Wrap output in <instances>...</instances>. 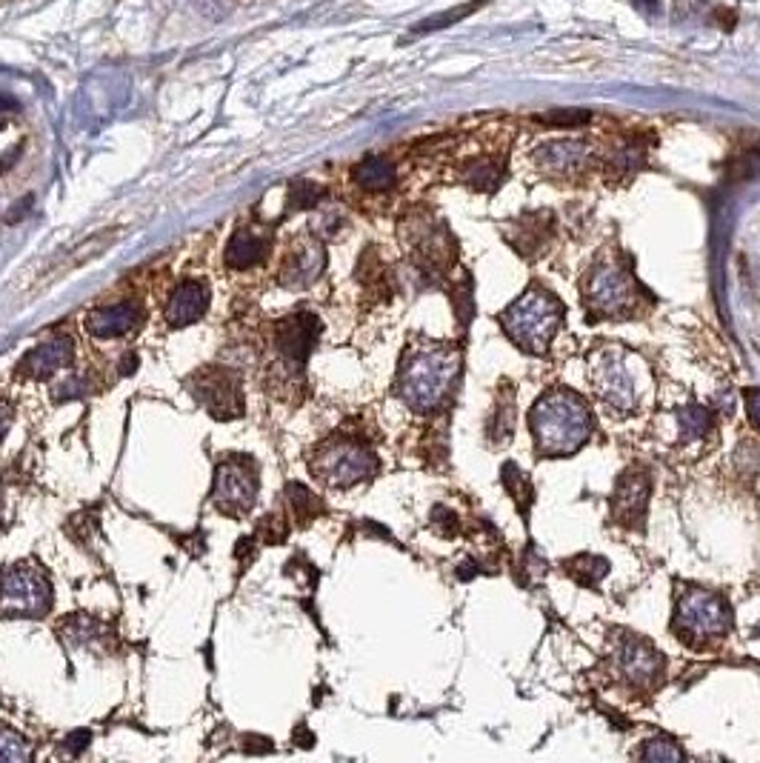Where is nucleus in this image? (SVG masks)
Instances as JSON below:
<instances>
[{
	"label": "nucleus",
	"mask_w": 760,
	"mask_h": 763,
	"mask_svg": "<svg viewBox=\"0 0 760 763\" xmlns=\"http://www.w3.org/2000/svg\"><path fill=\"white\" fill-rule=\"evenodd\" d=\"M552 232H555V223L552 218L546 215V212H538V215H526V218H520L515 223V235L509 238V241L515 243L520 238H526V246L520 249V255H535L543 243L552 238Z\"/></svg>",
	"instance_id": "obj_22"
},
{
	"label": "nucleus",
	"mask_w": 760,
	"mask_h": 763,
	"mask_svg": "<svg viewBox=\"0 0 760 763\" xmlns=\"http://www.w3.org/2000/svg\"><path fill=\"white\" fill-rule=\"evenodd\" d=\"M323 198V189L309 181H295L289 189V206L292 209H312Z\"/></svg>",
	"instance_id": "obj_29"
},
{
	"label": "nucleus",
	"mask_w": 760,
	"mask_h": 763,
	"mask_svg": "<svg viewBox=\"0 0 760 763\" xmlns=\"http://www.w3.org/2000/svg\"><path fill=\"white\" fill-rule=\"evenodd\" d=\"M503 481H506V486H509V495L518 501L520 512L526 515L529 501H532V483H529V478L520 472L515 463H506V466H503Z\"/></svg>",
	"instance_id": "obj_25"
},
{
	"label": "nucleus",
	"mask_w": 760,
	"mask_h": 763,
	"mask_svg": "<svg viewBox=\"0 0 760 763\" xmlns=\"http://www.w3.org/2000/svg\"><path fill=\"white\" fill-rule=\"evenodd\" d=\"M640 3H649V6H655V3H658V0H640Z\"/></svg>",
	"instance_id": "obj_42"
},
{
	"label": "nucleus",
	"mask_w": 760,
	"mask_h": 763,
	"mask_svg": "<svg viewBox=\"0 0 760 763\" xmlns=\"http://www.w3.org/2000/svg\"><path fill=\"white\" fill-rule=\"evenodd\" d=\"M246 752H272V741H266V738H260V735H252V738H246Z\"/></svg>",
	"instance_id": "obj_36"
},
{
	"label": "nucleus",
	"mask_w": 760,
	"mask_h": 763,
	"mask_svg": "<svg viewBox=\"0 0 760 763\" xmlns=\"http://www.w3.org/2000/svg\"><path fill=\"white\" fill-rule=\"evenodd\" d=\"M540 121L546 123V126H583V123L592 121V115L583 112V109H558V112L543 115Z\"/></svg>",
	"instance_id": "obj_31"
},
{
	"label": "nucleus",
	"mask_w": 760,
	"mask_h": 763,
	"mask_svg": "<svg viewBox=\"0 0 760 763\" xmlns=\"http://www.w3.org/2000/svg\"><path fill=\"white\" fill-rule=\"evenodd\" d=\"M32 758V743L20 732L0 726V763H23Z\"/></svg>",
	"instance_id": "obj_23"
},
{
	"label": "nucleus",
	"mask_w": 760,
	"mask_h": 763,
	"mask_svg": "<svg viewBox=\"0 0 760 763\" xmlns=\"http://www.w3.org/2000/svg\"><path fill=\"white\" fill-rule=\"evenodd\" d=\"M598 389L603 392L606 401L615 403L620 409H629L635 403V386H632V378H629V372H626V366H623L618 355L606 358L600 366Z\"/></svg>",
	"instance_id": "obj_18"
},
{
	"label": "nucleus",
	"mask_w": 760,
	"mask_h": 763,
	"mask_svg": "<svg viewBox=\"0 0 760 763\" xmlns=\"http://www.w3.org/2000/svg\"><path fill=\"white\" fill-rule=\"evenodd\" d=\"M266 252H269V243H266L263 235L252 232V229H238L232 235L229 246H226V263L232 269H249V266L263 261Z\"/></svg>",
	"instance_id": "obj_20"
},
{
	"label": "nucleus",
	"mask_w": 760,
	"mask_h": 763,
	"mask_svg": "<svg viewBox=\"0 0 760 763\" xmlns=\"http://www.w3.org/2000/svg\"><path fill=\"white\" fill-rule=\"evenodd\" d=\"M435 523H438L443 532H455L458 529V521L452 518L449 509H435Z\"/></svg>",
	"instance_id": "obj_35"
},
{
	"label": "nucleus",
	"mask_w": 760,
	"mask_h": 763,
	"mask_svg": "<svg viewBox=\"0 0 760 763\" xmlns=\"http://www.w3.org/2000/svg\"><path fill=\"white\" fill-rule=\"evenodd\" d=\"M595 158L592 146L586 141H572V138H558V141L540 143L532 155V161L538 163V169L549 175H575L580 169H586Z\"/></svg>",
	"instance_id": "obj_10"
},
{
	"label": "nucleus",
	"mask_w": 760,
	"mask_h": 763,
	"mask_svg": "<svg viewBox=\"0 0 760 763\" xmlns=\"http://www.w3.org/2000/svg\"><path fill=\"white\" fill-rule=\"evenodd\" d=\"M460 178L466 186L478 189V192H495L503 178H506V163L495 152H483L463 163Z\"/></svg>",
	"instance_id": "obj_19"
},
{
	"label": "nucleus",
	"mask_w": 760,
	"mask_h": 763,
	"mask_svg": "<svg viewBox=\"0 0 760 763\" xmlns=\"http://www.w3.org/2000/svg\"><path fill=\"white\" fill-rule=\"evenodd\" d=\"M29 203H32V198H26V201H23V206H20V203H18V206H15V209L9 212V218H6V221L15 223V221H18V218H23V212H26V206H29Z\"/></svg>",
	"instance_id": "obj_40"
},
{
	"label": "nucleus",
	"mask_w": 760,
	"mask_h": 763,
	"mask_svg": "<svg viewBox=\"0 0 760 763\" xmlns=\"http://www.w3.org/2000/svg\"><path fill=\"white\" fill-rule=\"evenodd\" d=\"M286 498H289V506L298 512L303 521L318 515V509H320L318 498H315L306 486H300V483H289V486H286Z\"/></svg>",
	"instance_id": "obj_27"
},
{
	"label": "nucleus",
	"mask_w": 760,
	"mask_h": 763,
	"mask_svg": "<svg viewBox=\"0 0 760 763\" xmlns=\"http://www.w3.org/2000/svg\"><path fill=\"white\" fill-rule=\"evenodd\" d=\"M529 429L543 455H569L592 432V415L572 392H549L529 412Z\"/></svg>",
	"instance_id": "obj_2"
},
{
	"label": "nucleus",
	"mask_w": 760,
	"mask_h": 763,
	"mask_svg": "<svg viewBox=\"0 0 760 763\" xmlns=\"http://www.w3.org/2000/svg\"><path fill=\"white\" fill-rule=\"evenodd\" d=\"M326 266V252L318 241H303L286 258L283 263V272H280V283L289 286V289H303L309 283L318 281V275Z\"/></svg>",
	"instance_id": "obj_15"
},
{
	"label": "nucleus",
	"mask_w": 760,
	"mask_h": 763,
	"mask_svg": "<svg viewBox=\"0 0 760 763\" xmlns=\"http://www.w3.org/2000/svg\"><path fill=\"white\" fill-rule=\"evenodd\" d=\"M89 741H92V732H89V729H78V732H72V735L63 741V752H66V755H80V752L89 746Z\"/></svg>",
	"instance_id": "obj_32"
},
{
	"label": "nucleus",
	"mask_w": 760,
	"mask_h": 763,
	"mask_svg": "<svg viewBox=\"0 0 760 763\" xmlns=\"http://www.w3.org/2000/svg\"><path fill=\"white\" fill-rule=\"evenodd\" d=\"M680 429H683V438H703L709 429H712V412L706 406H686L678 415Z\"/></svg>",
	"instance_id": "obj_24"
},
{
	"label": "nucleus",
	"mask_w": 760,
	"mask_h": 763,
	"mask_svg": "<svg viewBox=\"0 0 760 763\" xmlns=\"http://www.w3.org/2000/svg\"><path fill=\"white\" fill-rule=\"evenodd\" d=\"M732 626V612L720 595H712L706 589H689L686 598L678 601L675 612V629L683 641H706L718 638Z\"/></svg>",
	"instance_id": "obj_5"
},
{
	"label": "nucleus",
	"mask_w": 760,
	"mask_h": 763,
	"mask_svg": "<svg viewBox=\"0 0 760 763\" xmlns=\"http://www.w3.org/2000/svg\"><path fill=\"white\" fill-rule=\"evenodd\" d=\"M258 495V475L249 461H223L215 472L212 498L223 512L240 515L246 512Z\"/></svg>",
	"instance_id": "obj_7"
},
{
	"label": "nucleus",
	"mask_w": 760,
	"mask_h": 763,
	"mask_svg": "<svg viewBox=\"0 0 760 763\" xmlns=\"http://www.w3.org/2000/svg\"><path fill=\"white\" fill-rule=\"evenodd\" d=\"M760 175V152H746L738 161V178H758Z\"/></svg>",
	"instance_id": "obj_33"
},
{
	"label": "nucleus",
	"mask_w": 760,
	"mask_h": 763,
	"mask_svg": "<svg viewBox=\"0 0 760 763\" xmlns=\"http://www.w3.org/2000/svg\"><path fill=\"white\" fill-rule=\"evenodd\" d=\"M195 395L220 421L235 418V415L243 412L240 386L229 372H212V369L209 372H198L195 375Z\"/></svg>",
	"instance_id": "obj_9"
},
{
	"label": "nucleus",
	"mask_w": 760,
	"mask_h": 763,
	"mask_svg": "<svg viewBox=\"0 0 760 763\" xmlns=\"http://www.w3.org/2000/svg\"><path fill=\"white\" fill-rule=\"evenodd\" d=\"M480 3L483 0H475V3H469V6H458V9H452V12H446V15H438V18H429V21L418 26L415 32H432V29H443V26H449L452 21H463L466 15H472L475 9H480Z\"/></svg>",
	"instance_id": "obj_30"
},
{
	"label": "nucleus",
	"mask_w": 760,
	"mask_h": 763,
	"mask_svg": "<svg viewBox=\"0 0 760 763\" xmlns=\"http://www.w3.org/2000/svg\"><path fill=\"white\" fill-rule=\"evenodd\" d=\"M352 178L366 192H389L398 181V172L386 158H366L352 169Z\"/></svg>",
	"instance_id": "obj_21"
},
{
	"label": "nucleus",
	"mask_w": 760,
	"mask_h": 763,
	"mask_svg": "<svg viewBox=\"0 0 760 763\" xmlns=\"http://www.w3.org/2000/svg\"><path fill=\"white\" fill-rule=\"evenodd\" d=\"M649 501V475L643 469H632L618 481L615 498H612V512L620 523L638 526Z\"/></svg>",
	"instance_id": "obj_13"
},
{
	"label": "nucleus",
	"mask_w": 760,
	"mask_h": 763,
	"mask_svg": "<svg viewBox=\"0 0 760 763\" xmlns=\"http://www.w3.org/2000/svg\"><path fill=\"white\" fill-rule=\"evenodd\" d=\"M9 426H12V409L9 406H3L0 403V441L6 438V432H9Z\"/></svg>",
	"instance_id": "obj_37"
},
{
	"label": "nucleus",
	"mask_w": 760,
	"mask_h": 763,
	"mask_svg": "<svg viewBox=\"0 0 760 763\" xmlns=\"http://www.w3.org/2000/svg\"><path fill=\"white\" fill-rule=\"evenodd\" d=\"M140 323V306L135 303H109L86 315V329L95 338H120L129 335Z\"/></svg>",
	"instance_id": "obj_16"
},
{
	"label": "nucleus",
	"mask_w": 760,
	"mask_h": 763,
	"mask_svg": "<svg viewBox=\"0 0 760 763\" xmlns=\"http://www.w3.org/2000/svg\"><path fill=\"white\" fill-rule=\"evenodd\" d=\"M746 409H749V418L755 421V426L760 429V389H746Z\"/></svg>",
	"instance_id": "obj_34"
},
{
	"label": "nucleus",
	"mask_w": 760,
	"mask_h": 763,
	"mask_svg": "<svg viewBox=\"0 0 760 763\" xmlns=\"http://www.w3.org/2000/svg\"><path fill=\"white\" fill-rule=\"evenodd\" d=\"M632 298H635V283L623 272V266H615V263L595 269V275L586 283V301L603 318L623 315L626 306H632Z\"/></svg>",
	"instance_id": "obj_8"
},
{
	"label": "nucleus",
	"mask_w": 760,
	"mask_h": 763,
	"mask_svg": "<svg viewBox=\"0 0 760 763\" xmlns=\"http://www.w3.org/2000/svg\"><path fill=\"white\" fill-rule=\"evenodd\" d=\"M312 469L323 483L343 489V486H355V483L366 481L369 475H375L378 461L369 449H363L358 443L340 441L323 446Z\"/></svg>",
	"instance_id": "obj_6"
},
{
	"label": "nucleus",
	"mask_w": 760,
	"mask_h": 763,
	"mask_svg": "<svg viewBox=\"0 0 760 763\" xmlns=\"http://www.w3.org/2000/svg\"><path fill=\"white\" fill-rule=\"evenodd\" d=\"M460 355L449 346H426L409 352L400 366V398L418 412L438 409L458 381Z\"/></svg>",
	"instance_id": "obj_1"
},
{
	"label": "nucleus",
	"mask_w": 760,
	"mask_h": 763,
	"mask_svg": "<svg viewBox=\"0 0 760 763\" xmlns=\"http://www.w3.org/2000/svg\"><path fill=\"white\" fill-rule=\"evenodd\" d=\"M72 355H75V343L66 335H55L49 341H43L40 346H35L23 363H20V372L26 378H49L55 375L58 369L69 366L72 363Z\"/></svg>",
	"instance_id": "obj_14"
},
{
	"label": "nucleus",
	"mask_w": 760,
	"mask_h": 763,
	"mask_svg": "<svg viewBox=\"0 0 760 763\" xmlns=\"http://www.w3.org/2000/svg\"><path fill=\"white\" fill-rule=\"evenodd\" d=\"M566 572H572L580 583H595L609 572V563L600 561L595 555H580L575 561L566 563Z\"/></svg>",
	"instance_id": "obj_26"
},
{
	"label": "nucleus",
	"mask_w": 760,
	"mask_h": 763,
	"mask_svg": "<svg viewBox=\"0 0 760 763\" xmlns=\"http://www.w3.org/2000/svg\"><path fill=\"white\" fill-rule=\"evenodd\" d=\"M135 369H138V358H135V355L129 352V355L123 358V363H120V375H132Z\"/></svg>",
	"instance_id": "obj_38"
},
{
	"label": "nucleus",
	"mask_w": 760,
	"mask_h": 763,
	"mask_svg": "<svg viewBox=\"0 0 760 763\" xmlns=\"http://www.w3.org/2000/svg\"><path fill=\"white\" fill-rule=\"evenodd\" d=\"M618 669L623 672V678L635 686H649L660 675L663 669V658L649 646V643L638 641V638H626L623 646L618 649Z\"/></svg>",
	"instance_id": "obj_12"
},
{
	"label": "nucleus",
	"mask_w": 760,
	"mask_h": 763,
	"mask_svg": "<svg viewBox=\"0 0 760 763\" xmlns=\"http://www.w3.org/2000/svg\"><path fill=\"white\" fill-rule=\"evenodd\" d=\"M298 738H300V746H312V735H309V732H306V729H303V726H300V729H298Z\"/></svg>",
	"instance_id": "obj_41"
},
{
	"label": "nucleus",
	"mask_w": 760,
	"mask_h": 763,
	"mask_svg": "<svg viewBox=\"0 0 760 763\" xmlns=\"http://www.w3.org/2000/svg\"><path fill=\"white\" fill-rule=\"evenodd\" d=\"M560 321H563V309L546 289H529L500 318L506 335L518 343L520 349L535 352V355H543L549 349V341L560 329Z\"/></svg>",
	"instance_id": "obj_3"
},
{
	"label": "nucleus",
	"mask_w": 760,
	"mask_h": 763,
	"mask_svg": "<svg viewBox=\"0 0 760 763\" xmlns=\"http://www.w3.org/2000/svg\"><path fill=\"white\" fill-rule=\"evenodd\" d=\"M52 603V586L35 563H15L0 578V612L38 618Z\"/></svg>",
	"instance_id": "obj_4"
},
{
	"label": "nucleus",
	"mask_w": 760,
	"mask_h": 763,
	"mask_svg": "<svg viewBox=\"0 0 760 763\" xmlns=\"http://www.w3.org/2000/svg\"><path fill=\"white\" fill-rule=\"evenodd\" d=\"M638 755L646 761H683L680 746L675 741H669V738H655V741L643 743Z\"/></svg>",
	"instance_id": "obj_28"
},
{
	"label": "nucleus",
	"mask_w": 760,
	"mask_h": 763,
	"mask_svg": "<svg viewBox=\"0 0 760 763\" xmlns=\"http://www.w3.org/2000/svg\"><path fill=\"white\" fill-rule=\"evenodd\" d=\"M209 306V286L200 281H186L180 283L178 289L172 292V298L166 303V321L169 326H189L195 323L206 312Z\"/></svg>",
	"instance_id": "obj_17"
},
{
	"label": "nucleus",
	"mask_w": 760,
	"mask_h": 763,
	"mask_svg": "<svg viewBox=\"0 0 760 763\" xmlns=\"http://www.w3.org/2000/svg\"><path fill=\"white\" fill-rule=\"evenodd\" d=\"M320 335V323L315 315L309 312H300V315H292L278 326V335H275V343H278L280 358L286 363H303L309 358L312 346L318 341Z\"/></svg>",
	"instance_id": "obj_11"
},
{
	"label": "nucleus",
	"mask_w": 760,
	"mask_h": 763,
	"mask_svg": "<svg viewBox=\"0 0 760 763\" xmlns=\"http://www.w3.org/2000/svg\"><path fill=\"white\" fill-rule=\"evenodd\" d=\"M15 109H18V101L0 92V115H6V112H15Z\"/></svg>",
	"instance_id": "obj_39"
}]
</instances>
